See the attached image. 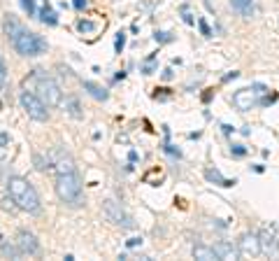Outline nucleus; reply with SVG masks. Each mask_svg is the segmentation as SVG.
Masks as SVG:
<instances>
[{
  "mask_svg": "<svg viewBox=\"0 0 279 261\" xmlns=\"http://www.w3.org/2000/svg\"><path fill=\"white\" fill-rule=\"evenodd\" d=\"M68 110H70V115H72V117H82V112H79V103H77V100H70V103H68Z\"/></svg>",
  "mask_w": 279,
  "mask_h": 261,
  "instance_id": "obj_22",
  "label": "nucleus"
},
{
  "mask_svg": "<svg viewBox=\"0 0 279 261\" xmlns=\"http://www.w3.org/2000/svg\"><path fill=\"white\" fill-rule=\"evenodd\" d=\"M205 177H207L209 182L219 184V187H233V184H235V180H226V177H223L217 168H209V171H205Z\"/></svg>",
  "mask_w": 279,
  "mask_h": 261,
  "instance_id": "obj_15",
  "label": "nucleus"
},
{
  "mask_svg": "<svg viewBox=\"0 0 279 261\" xmlns=\"http://www.w3.org/2000/svg\"><path fill=\"white\" fill-rule=\"evenodd\" d=\"M198 26H200V30H202V35H205V37L212 35V30H209V26H207V21H205V19H200V21H198Z\"/></svg>",
  "mask_w": 279,
  "mask_h": 261,
  "instance_id": "obj_25",
  "label": "nucleus"
},
{
  "mask_svg": "<svg viewBox=\"0 0 279 261\" xmlns=\"http://www.w3.org/2000/svg\"><path fill=\"white\" fill-rule=\"evenodd\" d=\"M212 250L217 252L219 259H223V261H233V259H237V257H240V252H237L235 247H233L230 243H223V240H221V243H214V247H212Z\"/></svg>",
  "mask_w": 279,
  "mask_h": 261,
  "instance_id": "obj_13",
  "label": "nucleus"
},
{
  "mask_svg": "<svg viewBox=\"0 0 279 261\" xmlns=\"http://www.w3.org/2000/svg\"><path fill=\"white\" fill-rule=\"evenodd\" d=\"M17 247H19V252H24V254H37L40 252V243H37V238H35L30 231H19L17 233Z\"/></svg>",
  "mask_w": 279,
  "mask_h": 261,
  "instance_id": "obj_11",
  "label": "nucleus"
},
{
  "mask_svg": "<svg viewBox=\"0 0 279 261\" xmlns=\"http://www.w3.org/2000/svg\"><path fill=\"white\" fill-rule=\"evenodd\" d=\"M5 80H7V68H5V61L0 58V87L5 84Z\"/></svg>",
  "mask_w": 279,
  "mask_h": 261,
  "instance_id": "obj_23",
  "label": "nucleus"
},
{
  "mask_svg": "<svg viewBox=\"0 0 279 261\" xmlns=\"http://www.w3.org/2000/svg\"><path fill=\"white\" fill-rule=\"evenodd\" d=\"M72 5H75L77 9H84L86 7V0H72Z\"/></svg>",
  "mask_w": 279,
  "mask_h": 261,
  "instance_id": "obj_31",
  "label": "nucleus"
},
{
  "mask_svg": "<svg viewBox=\"0 0 279 261\" xmlns=\"http://www.w3.org/2000/svg\"><path fill=\"white\" fill-rule=\"evenodd\" d=\"M2 254H5V257H14V259H17L19 250H14V247H12V245H7V243H2Z\"/></svg>",
  "mask_w": 279,
  "mask_h": 261,
  "instance_id": "obj_21",
  "label": "nucleus"
},
{
  "mask_svg": "<svg viewBox=\"0 0 279 261\" xmlns=\"http://www.w3.org/2000/svg\"><path fill=\"white\" fill-rule=\"evenodd\" d=\"M12 45L17 49V54H21V56H37L47 49V42H44L42 37L30 33V30H24V28L12 37Z\"/></svg>",
  "mask_w": 279,
  "mask_h": 261,
  "instance_id": "obj_4",
  "label": "nucleus"
},
{
  "mask_svg": "<svg viewBox=\"0 0 279 261\" xmlns=\"http://www.w3.org/2000/svg\"><path fill=\"white\" fill-rule=\"evenodd\" d=\"M44 21V24H49V26H54V24H56V21H58V19H56V12H54L52 7H44L42 9V17H40Z\"/></svg>",
  "mask_w": 279,
  "mask_h": 261,
  "instance_id": "obj_19",
  "label": "nucleus"
},
{
  "mask_svg": "<svg viewBox=\"0 0 279 261\" xmlns=\"http://www.w3.org/2000/svg\"><path fill=\"white\" fill-rule=\"evenodd\" d=\"M9 145V135L7 133H0V147H7Z\"/></svg>",
  "mask_w": 279,
  "mask_h": 261,
  "instance_id": "obj_29",
  "label": "nucleus"
},
{
  "mask_svg": "<svg viewBox=\"0 0 279 261\" xmlns=\"http://www.w3.org/2000/svg\"><path fill=\"white\" fill-rule=\"evenodd\" d=\"M237 75H240V72H237V70H233V72H230V75H226V77H223V82H228V80H235Z\"/></svg>",
  "mask_w": 279,
  "mask_h": 261,
  "instance_id": "obj_33",
  "label": "nucleus"
},
{
  "mask_svg": "<svg viewBox=\"0 0 279 261\" xmlns=\"http://www.w3.org/2000/svg\"><path fill=\"white\" fill-rule=\"evenodd\" d=\"M52 166H54V171H56V175L77 171V168H75V159H72V156H70L63 147H58V149H54V152H52Z\"/></svg>",
  "mask_w": 279,
  "mask_h": 261,
  "instance_id": "obj_9",
  "label": "nucleus"
},
{
  "mask_svg": "<svg viewBox=\"0 0 279 261\" xmlns=\"http://www.w3.org/2000/svg\"><path fill=\"white\" fill-rule=\"evenodd\" d=\"M26 82H30L33 93L42 100L47 108H56V105H61L63 91H61V87H58V82L52 80V77H47V75H42V70H33L30 80H26Z\"/></svg>",
  "mask_w": 279,
  "mask_h": 261,
  "instance_id": "obj_2",
  "label": "nucleus"
},
{
  "mask_svg": "<svg viewBox=\"0 0 279 261\" xmlns=\"http://www.w3.org/2000/svg\"><path fill=\"white\" fill-rule=\"evenodd\" d=\"M84 89L88 91V96H93L96 100H107V96H110L103 87H98V84H93V82H84Z\"/></svg>",
  "mask_w": 279,
  "mask_h": 261,
  "instance_id": "obj_16",
  "label": "nucleus"
},
{
  "mask_svg": "<svg viewBox=\"0 0 279 261\" xmlns=\"http://www.w3.org/2000/svg\"><path fill=\"white\" fill-rule=\"evenodd\" d=\"M24 2V7L28 9V14H35V9H33V0H21Z\"/></svg>",
  "mask_w": 279,
  "mask_h": 261,
  "instance_id": "obj_28",
  "label": "nucleus"
},
{
  "mask_svg": "<svg viewBox=\"0 0 279 261\" xmlns=\"http://www.w3.org/2000/svg\"><path fill=\"white\" fill-rule=\"evenodd\" d=\"M138 245H142V238H131L128 240V247H138Z\"/></svg>",
  "mask_w": 279,
  "mask_h": 261,
  "instance_id": "obj_32",
  "label": "nucleus"
},
{
  "mask_svg": "<svg viewBox=\"0 0 279 261\" xmlns=\"http://www.w3.org/2000/svg\"><path fill=\"white\" fill-rule=\"evenodd\" d=\"M21 30V26H19V21L14 17H7L5 19V35L7 37H14Z\"/></svg>",
  "mask_w": 279,
  "mask_h": 261,
  "instance_id": "obj_17",
  "label": "nucleus"
},
{
  "mask_svg": "<svg viewBox=\"0 0 279 261\" xmlns=\"http://www.w3.org/2000/svg\"><path fill=\"white\" fill-rule=\"evenodd\" d=\"M233 154H235V156H244V154H247V149H244L242 145H233Z\"/></svg>",
  "mask_w": 279,
  "mask_h": 261,
  "instance_id": "obj_27",
  "label": "nucleus"
},
{
  "mask_svg": "<svg viewBox=\"0 0 279 261\" xmlns=\"http://www.w3.org/2000/svg\"><path fill=\"white\" fill-rule=\"evenodd\" d=\"M230 7L240 12L244 19H253L256 17V0H230Z\"/></svg>",
  "mask_w": 279,
  "mask_h": 261,
  "instance_id": "obj_12",
  "label": "nucleus"
},
{
  "mask_svg": "<svg viewBox=\"0 0 279 261\" xmlns=\"http://www.w3.org/2000/svg\"><path fill=\"white\" fill-rule=\"evenodd\" d=\"M21 105H24V110L28 112V117L35 119V121H47V119H49L47 105L35 96L33 91H24V93H21Z\"/></svg>",
  "mask_w": 279,
  "mask_h": 261,
  "instance_id": "obj_6",
  "label": "nucleus"
},
{
  "mask_svg": "<svg viewBox=\"0 0 279 261\" xmlns=\"http://www.w3.org/2000/svg\"><path fill=\"white\" fill-rule=\"evenodd\" d=\"M77 28H79V33H93V30H96V24H93V21H79Z\"/></svg>",
  "mask_w": 279,
  "mask_h": 261,
  "instance_id": "obj_20",
  "label": "nucleus"
},
{
  "mask_svg": "<svg viewBox=\"0 0 279 261\" xmlns=\"http://www.w3.org/2000/svg\"><path fill=\"white\" fill-rule=\"evenodd\" d=\"M103 212L112 224L123 226V229H135V222L126 215V210L121 207V203H116V201H112V198H107V201L103 203Z\"/></svg>",
  "mask_w": 279,
  "mask_h": 261,
  "instance_id": "obj_7",
  "label": "nucleus"
},
{
  "mask_svg": "<svg viewBox=\"0 0 279 261\" xmlns=\"http://www.w3.org/2000/svg\"><path fill=\"white\" fill-rule=\"evenodd\" d=\"M237 252L240 257H258L261 254V243H258V235L256 233H242V238L237 240Z\"/></svg>",
  "mask_w": 279,
  "mask_h": 261,
  "instance_id": "obj_10",
  "label": "nucleus"
},
{
  "mask_svg": "<svg viewBox=\"0 0 279 261\" xmlns=\"http://www.w3.org/2000/svg\"><path fill=\"white\" fill-rule=\"evenodd\" d=\"M184 21H186V24H193V19H191V14H189V12H186V9H184Z\"/></svg>",
  "mask_w": 279,
  "mask_h": 261,
  "instance_id": "obj_34",
  "label": "nucleus"
},
{
  "mask_svg": "<svg viewBox=\"0 0 279 261\" xmlns=\"http://www.w3.org/2000/svg\"><path fill=\"white\" fill-rule=\"evenodd\" d=\"M265 93V87L263 84H253L251 89H240L233 96V105H235L240 112H249L256 105H261V96Z\"/></svg>",
  "mask_w": 279,
  "mask_h": 261,
  "instance_id": "obj_5",
  "label": "nucleus"
},
{
  "mask_svg": "<svg viewBox=\"0 0 279 261\" xmlns=\"http://www.w3.org/2000/svg\"><path fill=\"white\" fill-rule=\"evenodd\" d=\"M163 80H172V70H166V72H163Z\"/></svg>",
  "mask_w": 279,
  "mask_h": 261,
  "instance_id": "obj_35",
  "label": "nucleus"
},
{
  "mask_svg": "<svg viewBox=\"0 0 279 261\" xmlns=\"http://www.w3.org/2000/svg\"><path fill=\"white\" fill-rule=\"evenodd\" d=\"M193 257L200 261H219L217 252H214L212 247H207V245H195V247H193Z\"/></svg>",
  "mask_w": 279,
  "mask_h": 261,
  "instance_id": "obj_14",
  "label": "nucleus"
},
{
  "mask_svg": "<svg viewBox=\"0 0 279 261\" xmlns=\"http://www.w3.org/2000/svg\"><path fill=\"white\" fill-rule=\"evenodd\" d=\"M56 196L70 207H79L84 203L82 201V180H79L77 171L56 175Z\"/></svg>",
  "mask_w": 279,
  "mask_h": 261,
  "instance_id": "obj_3",
  "label": "nucleus"
},
{
  "mask_svg": "<svg viewBox=\"0 0 279 261\" xmlns=\"http://www.w3.org/2000/svg\"><path fill=\"white\" fill-rule=\"evenodd\" d=\"M258 243H261V252L279 259V243H277V226H265L258 233Z\"/></svg>",
  "mask_w": 279,
  "mask_h": 261,
  "instance_id": "obj_8",
  "label": "nucleus"
},
{
  "mask_svg": "<svg viewBox=\"0 0 279 261\" xmlns=\"http://www.w3.org/2000/svg\"><path fill=\"white\" fill-rule=\"evenodd\" d=\"M123 45H126V35H123V33H119V37H116V45H114V47H116V52H121Z\"/></svg>",
  "mask_w": 279,
  "mask_h": 261,
  "instance_id": "obj_26",
  "label": "nucleus"
},
{
  "mask_svg": "<svg viewBox=\"0 0 279 261\" xmlns=\"http://www.w3.org/2000/svg\"><path fill=\"white\" fill-rule=\"evenodd\" d=\"M156 40H161V42H170L172 37L167 35V33H156Z\"/></svg>",
  "mask_w": 279,
  "mask_h": 261,
  "instance_id": "obj_30",
  "label": "nucleus"
},
{
  "mask_svg": "<svg viewBox=\"0 0 279 261\" xmlns=\"http://www.w3.org/2000/svg\"><path fill=\"white\" fill-rule=\"evenodd\" d=\"M0 207L7 210V212H14V210H17V203H14V198L9 196V194H5V196H0Z\"/></svg>",
  "mask_w": 279,
  "mask_h": 261,
  "instance_id": "obj_18",
  "label": "nucleus"
},
{
  "mask_svg": "<svg viewBox=\"0 0 279 261\" xmlns=\"http://www.w3.org/2000/svg\"><path fill=\"white\" fill-rule=\"evenodd\" d=\"M7 194L14 198V203H17L19 210H24V212H30V215H37L40 212V196H37V191L26 177H9L7 180Z\"/></svg>",
  "mask_w": 279,
  "mask_h": 261,
  "instance_id": "obj_1",
  "label": "nucleus"
},
{
  "mask_svg": "<svg viewBox=\"0 0 279 261\" xmlns=\"http://www.w3.org/2000/svg\"><path fill=\"white\" fill-rule=\"evenodd\" d=\"M35 168H37V171H44V168H47V161H44L40 154H35Z\"/></svg>",
  "mask_w": 279,
  "mask_h": 261,
  "instance_id": "obj_24",
  "label": "nucleus"
}]
</instances>
